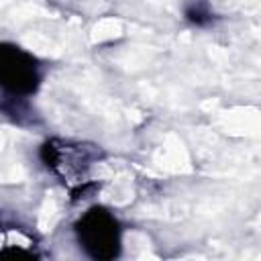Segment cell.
I'll return each instance as SVG.
<instances>
[{
    "label": "cell",
    "mask_w": 261,
    "mask_h": 261,
    "mask_svg": "<svg viewBox=\"0 0 261 261\" xmlns=\"http://www.w3.org/2000/svg\"><path fill=\"white\" fill-rule=\"evenodd\" d=\"M75 234L80 247L96 261H110L120 253L118 220L102 206H92L75 222Z\"/></svg>",
    "instance_id": "obj_1"
},
{
    "label": "cell",
    "mask_w": 261,
    "mask_h": 261,
    "mask_svg": "<svg viewBox=\"0 0 261 261\" xmlns=\"http://www.w3.org/2000/svg\"><path fill=\"white\" fill-rule=\"evenodd\" d=\"M37 59L24 49L0 43V88L10 96H31L39 88Z\"/></svg>",
    "instance_id": "obj_2"
},
{
    "label": "cell",
    "mask_w": 261,
    "mask_h": 261,
    "mask_svg": "<svg viewBox=\"0 0 261 261\" xmlns=\"http://www.w3.org/2000/svg\"><path fill=\"white\" fill-rule=\"evenodd\" d=\"M100 157V151L92 145H80V143H65L59 139H51L41 147V159L43 163L57 173L59 177L73 179L77 184L86 181L84 175L88 167Z\"/></svg>",
    "instance_id": "obj_3"
},
{
    "label": "cell",
    "mask_w": 261,
    "mask_h": 261,
    "mask_svg": "<svg viewBox=\"0 0 261 261\" xmlns=\"http://www.w3.org/2000/svg\"><path fill=\"white\" fill-rule=\"evenodd\" d=\"M212 18H214L212 10L202 0H194L192 4L186 6V20L196 24V27H206V24L212 22Z\"/></svg>",
    "instance_id": "obj_4"
},
{
    "label": "cell",
    "mask_w": 261,
    "mask_h": 261,
    "mask_svg": "<svg viewBox=\"0 0 261 261\" xmlns=\"http://www.w3.org/2000/svg\"><path fill=\"white\" fill-rule=\"evenodd\" d=\"M35 257H37L35 253L24 251L20 247H10V249L0 251V259H35Z\"/></svg>",
    "instance_id": "obj_5"
}]
</instances>
